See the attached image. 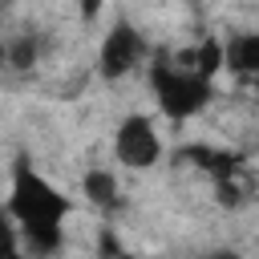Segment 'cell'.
<instances>
[{"mask_svg":"<svg viewBox=\"0 0 259 259\" xmlns=\"http://www.w3.org/2000/svg\"><path fill=\"white\" fill-rule=\"evenodd\" d=\"M69 202L65 194L32 170V162H16L12 166V190H8V223H16V239L32 251V255H57L65 243V223Z\"/></svg>","mask_w":259,"mask_h":259,"instance_id":"obj_1","label":"cell"},{"mask_svg":"<svg viewBox=\"0 0 259 259\" xmlns=\"http://www.w3.org/2000/svg\"><path fill=\"white\" fill-rule=\"evenodd\" d=\"M150 85H154L158 109H162L170 121H186V117L202 113V109L210 105V97H214V81H202V77H194L190 69H178L170 57L150 69Z\"/></svg>","mask_w":259,"mask_h":259,"instance_id":"obj_2","label":"cell"},{"mask_svg":"<svg viewBox=\"0 0 259 259\" xmlns=\"http://www.w3.org/2000/svg\"><path fill=\"white\" fill-rule=\"evenodd\" d=\"M113 154H117V162L130 166V170H150V166L162 158V138H158L154 117H146V113L121 117V125H117V134H113Z\"/></svg>","mask_w":259,"mask_h":259,"instance_id":"obj_3","label":"cell"},{"mask_svg":"<svg viewBox=\"0 0 259 259\" xmlns=\"http://www.w3.org/2000/svg\"><path fill=\"white\" fill-rule=\"evenodd\" d=\"M142 61H146V36H142L134 24L117 20V24L105 32L101 49H97V73H101L105 81H121V77H130Z\"/></svg>","mask_w":259,"mask_h":259,"instance_id":"obj_4","label":"cell"},{"mask_svg":"<svg viewBox=\"0 0 259 259\" xmlns=\"http://www.w3.org/2000/svg\"><path fill=\"white\" fill-rule=\"evenodd\" d=\"M223 65L239 77H255L259 73V32H235L223 45Z\"/></svg>","mask_w":259,"mask_h":259,"instance_id":"obj_5","label":"cell"},{"mask_svg":"<svg viewBox=\"0 0 259 259\" xmlns=\"http://www.w3.org/2000/svg\"><path fill=\"white\" fill-rule=\"evenodd\" d=\"M81 194H85L93 206H117V178H113L109 170L93 166V170H85V178H81Z\"/></svg>","mask_w":259,"mask_h":259,"instance_id":"obj_6","label":"cell"},{"mask_svg":"<svg viewBox=\"0 0 259 259\" xmlns=\"http://www.w3.org/2000/svg\"><path fill=\"white\" fill-rule=\"evenodd\" d=\"M4 65H12V69H32L36 65V36L32 32H20V36H12V40H4Z\"/></svg>","mask_w":259,"mask_h":259,"instance_id":"obj_7","label":"cell"},{"mask_svg":"<svg viewBox=\"0 0 259 259\" xmlns=\"http://www.w3.org/2000/svg\"><path fill=\"white\" fill-rule=\"evenodd\" d=\"M0 259H20V247H16V227L8 223V214H0Z\"/></svg>","mask_w":259,"mask_h":259,"instance_id":"obj_8","label":"cell"},{"mask_svg":"<svg viewBox=\"0 0 259 259\" xmlns=\"http://www.w3.org/2000/svg\"><path fill=\"white\" fill-rule=\"evenodd\" d=\"M97 259H138V255H130V251L117 243V235H113V231H101V243H97Z\"/></svg>","mask_w":259,"mask_h":259,"instance_id":"obj_9","label":"cell"},{"mask_svg":"<svg viewBox=\"0 0 259 259\" xmlns=\"http://www.w3.org/2000/svg\"><path fill=\"white\" fill-rule=\"evenodd\" d=\"M202 259H239L235 251H210V255H202Z\"/></svg>","mask_w":259,"mask_h":259,"instance_id":"obj_10","label":"cell"},{"mask_svg":"<svg viewBox=\"0 0 259 259\" xmlns=\"http://www.w3.org/2000/svg\"><path fill=\"white\" fill-rule=\"evenodd\" d=\"M0 69H4V40H0Z\"/></svg>","mask_w":259,"mask_h":259,"instance_id":"obj_11","label":"cell"}]
</instances>
